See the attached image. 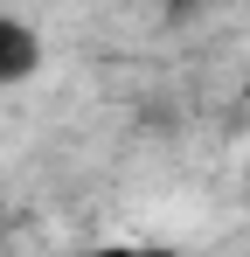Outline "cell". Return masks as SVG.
Here are the masks:
<instances>
[{"mask_svg": "<svg viewBox=\"0 0 250 257\" xmlns=\"http://www.w3.org/2000/svg\"><path fill=\"white\" fill-rule=\"evenodd\" d=\"M35 70H42V28L21 14H0V90L28 84Z\"/></svg>", "mask_w": 250, "mask_h": 257, "instance_id": "6da1fadb", "label": "cell"}, {"mask_svg": "<svg viewBox=\"0 0 250 257\" xmlns=\"http://www.w3.org/2000/svg\"><path fill=\"white\" fill-rule=\"evenodd\" d=\"M90 257H188V250H174V243H97Z\"/></svg>", "mask_w": 250, "mask_h": 257, "instance_id": "7a4b0ae2", "label": "cell"}, {"mask_svg": "<svg viewBox=\"0 0 250 257\" xmlns=\"http://www.w3.org/2000/svg\"><path fill=\"white\" fill-rule=\"evenodd\" d=\"M243 7H250V0H243Z\"/></svg>", "mask_w": 250, "mask_h": 257, "instance_id": "3957f363", "label": "cell"}]
</instances>
